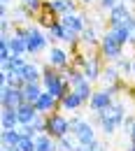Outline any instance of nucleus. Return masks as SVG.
I'll return each mask as SVG.
<instances>
[{"label": "nucleus", "instance_id": "obj_1", "mask_svg": "<svg viewBox=\"0 0 135 151\" xmlns=\"http://www.w3.org/2000/svg\"><path fill=\"white\" fill-rule=\"evenodd\" d=\"M42 86H44L47 93H51L56 100H61L63 95L72 88V86L68 84V79L61 75V70L51 68V65H44V68H42Z\"/></svg>", "mask_w": 135, "mask_h": 151}, {"label": "nucleus", "instance_id": "obj_2", "mask_svg": "<svg viewBox=\"0 0 135 151\" xmlns=\"http://www.w3.org/2000/svg\"><path fill=\"white\" fill-rule=\"evenodd\" d=\"M100 56L107 58L110 63H116L119 58L123 56V44L116 40V35L112 33V28H107L105 33H103V37H100Z\"/></svg>", "mask_w": 135, "mask_h": 151}, {"label": "nucleus", "instance_id": "obj_3", "mask_svg": "<svg viewBox=\"0 0 135 151\" xmlns=\"http://www.w3.org/2000/svg\"><path fill=\"white\" fill-rule=\"evenodd\" d=\"M116 93H119L116 86H107V88L103 86V88L93 91L91 100H89V109H91V112H107V109H112Z\"/></svg>", "mask_w": 135, "mask_h": 151}, {"label": "nucleus", "instance_id": "obj_4", "mask_svg": "<svg viewBox=\"0 0 135 151\" xmlns=\"http://www.w3.org/2000/svg\"><path fill=\"white\" fill-rule=\"evenodd\" d=\"M47 132L51 135V137H65V135H70L72 132V126H70V116H65V114L61 112H54V114H47Z\"/></svg>", "mask_w": 135, "mask_h": 151}, {"label": "nucleus", "instance_id": "obj_5", "mask_svg": "<svg viewBox=\"0 0 135 151\" xmlns=\"http://www.w3.org/2000/svg\"><path fill=\"white\" fill-rule=\"evenodd\" d=\"M28 56H38L42 51H47V44H49V37H47V33H42L38 26H28Z\"/></svg>", "mask_w": 135, "mask_h": 151}, {"label": "nucleus", "instance_id": "obj_6", "mask_svg": "<svg viewBox=\"0 0 135 151\" xmlns=\"http://www.w3.org/2000/svg\"><path fill=\"white\" fill-rule=\"evenodd\" d=\"M91 123H98L105 137H112V135L121 128V119H116L110 109H107V112H93V121H91Z\"/></svg>", "mask_w": 135, "mask_h": 151}, {"label": "nucleus", "instance_id": "obj_7", "mask_svg": "<svg viewBox=\"0 0 135 151\" xmlns=\"http://www.w3.org/2000/svg\"><path fill=\"white\" fill-rule=\"evenodd\" d=\"M0 102H2V107H12V109H17L21 102H26V98H23V91L2 84V86H0Z\"/></svg>", "mask_w": 135, "mask_h": 151}, {"label": "nucleus", "instance_id": "obj_8", "mask_svg": "<svg viewBox=\"0 0 135 151\" xmlns=\"http://www.w3.org/2000/svg\"><path fill=\"white\" fill-rule=\"evenodd\" d=\"M72 135H75L77 144H84V147H91V144L96 142V128H93L91 121H82L79 126H75V128H72Z\"/></svg>", "mask_w": 135, "mask_h": 151}, {"label": "nucleus", "instance_id": "obj_9", "mask_svg": "<svg viewBox=\"0 0 135 151\" xmlns=\"http://www.w3.org/2000/svg\"><path fill=\"white\" fill-rule=\"evenodd\" d=\"M47 65H51V68H56V70H63V68H68L70 65V54L65 51V49H61V47H49L47 49Z\"/></svg>", "mask_w": 135, "mask_h": 151}, {"label": "nucleus", "instance_id": "obj_10", "mask_svg": "<svg viewBox=\"0 0 135 151\" xmlns=\"http://www.w3.org/2000/svg\"><path fill=\"white\" fill-rule=\"evenodd\" d=\"M61 23L68 28V30H72L75 35H82L84 33V28H86V14H63L61 17Z\"/></svg>", "mask_w": 135, "mask_h": 151}, {"label": "nucleus", "instance_id": "obj_11", "mask_svg": "<svg viewBox=\"0 0 135 151\" xmlns=\"http://www.w3.org/2000/svg\"><path fill=\"white\" fill-rule=\"evenodd\" d=\"M84 105H86V102H84V100H82L72 88H70L68 93L58 100V109H61V112H77V109H82Z\"/></svg>", "mask_w": 135, "mask_h": 151}, {"label": "nucleus", "instance_id": "obj_12", "mask_svg": "<svg viewBox=\"0 0 135 151\" xmlns=\"http://www.w3.org/2000/svg\"><path fill=\"white\" fill-rule=\"evenodd\" d=\"M103 63H100V56H93L89 58V63L82 68V72H84V77L89 79V81H93V84H98L100 81V75H103Z\"/></svg>", "mask_w": 135, "mask_h": 151}, {"label": "nucleus", "instance_id": "obj_13", "mask_svg": "<svg viewBox=\"0 0 135 151\" xmlns=\"http://www.w3.org/2000/svg\"><path fill=\"white\" fill-rule=\"evenodd\" d=\"M119 81H123V77L119 72V68H116V63H110V65H105L103 68V75H100V84L107 88V86H114Z\"/></svg>", "mask_w": 135, "mask_h": 151}, {"label": "nucleus", "instance_id": "obj_14", "mask_svg": "<svg viewBox=\"0 0 135 151\" xmlns=\"http://www.w3.org/2000/svg\"><path fill=\"white\" fill-rule=\"evenodd\" d=\"M35 109H38L40 114H54V112H61V109H58V100H56L51 93H47V91L40 95V100L35 102Z\"/></svg>", "mask_w": 135, "mask_h": 151}, {"label": "nucleus", "instance_id": "obj_15", "mask_svg": "<svg viewBox=\"0 0 135 151\" xmlns=\"http://www.w3.org/2000/svg\"><path fill=\"white\" fill-rule=\"evenodd\" d=\"M131 14H133V12L128 9V5H126L123 0H121V2H116L114 7H112V9L107 12V17H110V26H116V23H123V21L128 19Z\"/></svg>", "mask_w": 135, "mask_h": 151}, {"label": "nucleus", "instance_id": "obj_16", "mask_svg": "<svg viewBox=\"0 0 135 151\" xmlns=\"http://www.w3.org/2000/svg\"><path fill=\"white\" fill-rule=\"evenodd\" d=\"M38 114H40V112L35 109V105H33V102H21L19 107H17V116H19V123H21V126L33 123Z\"/></svg>", "mask_w": 135, "mask_h": 151}, {"label": "nucleus", "instance_id": "obj_17", "mask_svg": "<svg viewBox=\"0 0 135 151\" xmlns=\"http://www.w3.org/2000/svg\"><path fill=\"white\" fill-rule=\"evenodd\" d=\"M0 126H2V130H14V128H19V116H17V109H12V107H2V114H0Z\"/></svg>", "mask_w": 135, "mask_h": 151}, {"label": "nucleus", "instance_id": "obj_18", "mask_svg": "<svg viewBox=\"0 0 135 151\" xmlns=\"http://www.w3.org/2000/svg\"><path fill=\"white\" fill-rule=\"evenodd\" d=\"M19 75L26 79V84H42V68H38L35 63H26Z\"/></svg>", "mask_w": 135, "mask_h": 151}, {"label": "nucleus", "instance_id": "obj_19", "mask_svg": "<svg viewBox=\"0 0 135 151\" xmlns=\"http://www.w3.org/2000/svg\"><path fill=\"white\" fill-rule=\"evenodd\" d=\"M35 151H58V139L49 132H40L35 137Z\"/></svg>", "mask_w": 135, "mask_h": 151}, {"label": "nucleus", "instance_id": "obj_20", "mask_svg": "<svg viewBox=\"0 0 135 151\" xmlns=\"http://www.w3.org/2000/svg\"><path fill=\"white\" fill-rule=\"evenodd\" d=\"M100 37H103V35H98V28H96V26H86L84 33L79 35V42L93 49V47H100Z\"/></svg>", "mask_w": 135, "mask_h": 151}, {"label": "nucleus", "instance_id": "obj_21", "mask_svg": "<svg viewBox=\"0 0 135 151\" xmlns=\"http://www.w3.org/2000/svg\"><path fill=\"white\" fill-rule=\"evenodd\" d=\"M21 139H23V132H21V128H14V130H2V135H0L2 147H9V149L19 147Z\"/></svg>", "mask_w": 135, "mask_h": 151}, {"label": "nucleus", "instance_id": "obj_22", "mask_svg": "<svg viewBox=\"0 0 135 151\" xmlns=\"http://www.w3.org/2000/svg\"><path fill=\"white\" fill-rule=\"evenodd\" d=\"M7 42H9V49H12L14 56H26L28 54V42H26V37H19L17 33H12Z\"/></svg>", "mask_w": 135, "mask_h": 151}, {"label": "nucleus", "instance_id": "obj_23", "mask_svg": "<svg viewBox=\"0 0 135 151\" xmlns=\"http://www.w3.org/2000/svg\"><path fill=\"white\" fill-rule=\"evenodd\" d=\"M30 17H33V12L26 7V5H17L14 9H12V21H14V26H30L28 21H30Z\"/></svg>", "mask_w": 135, "mask_h": 151}, {"label": "nucleus", "instance_id": "obj_24", "mask_svg": "<svg viewBox=\"0 0 135 151\" xmlns=\"http://www.w3.org/2000/svg\"><path fill=\"white\" fill-rule=\"evenodd\" d=\"M72 91H75V93H77L79 98H82V100L89 105V100H91V95H93V91H96V88H93V81L82 79L79 84H75V86H72Z\"/></svg>", "mask_w": 135, "mask_h": 151}, {"label": "nucleus", "instance_id": "obj_25", "mask_svg": "<svg viewBox=\"0 0 135 151\" xmlns=\"http://www.w3.org/2000/svg\"><path fill=\"white\" fill-rule=\"evenodd\" d=\"M21 91H23L26 102H33V105H35V102L40 100V95L44 93V86H42V84H26Z\"/></svg>", "mask_w": 135, "mask_h": 151}, {"label": "nucleus", "instance_id": "obj_26", "mask_svg": "<svg viewBox=\"0 0 135 151\" xmlns=\"http://www.w3.org/2000/svg\"><path fill=\"white\" fill-rule=\"evenodd\" d=\"M23 65H26L23 56H12L9 60H2L0 63V72H21Z\"/></svg>", "mask_w": 135, "mask_h": 151}, {"label": "nucleus", "instance_id": "obj_27", "mask_svg": "<svg viewBox=\"0 0 135 151\" xmlns=\"http://www.w3.org/2000/svg\"><path fill=\"white\" fill-rule=\"evenodd\" d=\"M47 37H49V42H63V37H65V26L61 23V19L54 21L47 28Z\"/></svg>", "mask_w": 135, "mask_h": 151}, {"label": "nucleus", "instance_id": "obj_28", "mask_svg": "<svg viewBox=\"0 0 135 151\" xmlns=\"http://www.w3.org/2000/svg\"><path fill=\"white\" fill-rule=\"evenodd\" d=\"M110 28H112V33L116 35V40H119L123 47H126V44H131V40H133V33H131V30H128L123 23H116V26H110Z\"/></svg>", "mask_w": 135, "mask_h": 151}, {"label": "nucleus", "instance_id": "obj_29", "mask_svg": "<svg viewBox=\"0 0 135 151\" xmlns=\"http://www.w3.org/2000/svg\"><path fill=\"white\" fill-rule=\"evenodd\" d=\"M116 68H119V72H121V77L126 79V77H131V72H133V60L126 56H121L119 60H116Z\"/></svg>", "mask_w": 135, "mask_h": 151}, {"label": "nucleus", "instance_id": "obj_30", "mask_svg": "<svg viewBox=\"0 0 135 151\" xmlns=\"http://www.w3.org/2000/svg\"><path fill=\"white\" fill-rule=\"evenodd\" d=\"M75 147H77V139H75L72 132L58 139V151H75Z\"/></svg>", "mask_w": 135, "mask_h": 151}, {"label": "nucleus", "instance_id": "obj_31", "mask_svg": "<svg viewBox=\"0 0 135 151\" xmlns=\"http://www.w3.org/2000/svg\"><path fill=\"white\" fill-rule=\"evenodd\" d=\"M110 112L114 114L116 119H121V123H123V119L128 116V107H126V102H123V100H119V102L112 105V109H110Z\"/></svg>", "mask_w": 135, "mask_h": 151}, {"label": "nucleus", "instance_id": "obj_32", "mask_svg": "<svg viewBox=\"0 0 135 151\" xmlns=\"http://www.w3.org/2000/svg\"><path fill=\"white\" fill-rule=\"evenodd\" d=\"M47 126H49V123H47V114H38L35 121H33V128L38 130V135L40 132H47Z\"/></svg>", "mask_w": 135, "mask_h": 151}, {"label": "nucleus", "instance_id": "obj_33", "mask_svg": "<svg viewBox=\"0 0 135 151\" xmlns=\"http://www.w3.org/2000/svg\"><path fill=\"white\" fill-rule=\"evenodd\" d=\"M17 149L19 151H35V137H23Z\"/></svg>", "mask_w": 135, "mask_h": 151}, {"label": "nucleus", "instance_id": "obj_34", "mask_svg": "<svg viewBox=\"0 0 135 151\" xmlns=\"http://www.w3.org/2000/svg\"><path fill=\"white\" fill-rule=\"evenodd\" d=\"M21 5H26L33 14H38L40 9H42V5H44V2H42V0H21Z\"/></svg>", "mask_w": 135, "mask_h": 151}, {"label": "nucleus", "instance_id": "obj_35", "mask_svg": "<svg viewBox=\"0 0 135 151\" xmlns=\"http://www.w3.org/2000/svg\"><path fill=\"white\" fill-rule=\"evenodd\" d=\"M133 126H135V114H128V116L123 119V123H121V128H123V132H126V135H131V130H133Z\"/></svg>", "mask_w": 135, "mask_h": 151}, {"label": "nucleus", "instance_id": "obj_36", "mask_svg": "<svg viewBox=\"0 0 135 151\" xmlns=\"http://www.w3.org/2000/svg\"><path fill=\"white\" fill-rule=\"evenodd\" d=\"M21 132H23V137H38V130L33 128V123H28V126H19Z\"/></svg>", "mask_w": 135, "mask_h": 151}, {"label": "nucleus", "instance_id": "obj_37", "mask_svg": "<svg viewBox=\"0 0 135 151\" xmlns=\"http://www.w3.org/2000/svg\"><path fill=\"white\" fill-rule=\"evenodd\" d=\"M12 23H14V21L0 19V30H2V35H9V28H12Z\"/></svg>", "mask_w": 135, "mask_h": 151}, {"label": "nucleus", "instance_id": "obj_38", "mask_svg": "<svg viewBox=\"0 0 135 151\" xmlns=\"http://www.w3.org/2000/svg\"><path fill=\"white\" fill-rule=\"evenodd\" d=\"M116 2H121V0H100V7H103V9H105V12H110V9H112V7H114Z\"/></svg>", "mask_w": 135, "mask_h": 151}, {"label": "nucleus", "instance_id": "obj_39", "mask_svg": "<svg viewBox=\"0 0 135 151\" xmlns=\"http://www.w3.org/2000/svg\"><path fill=\"white\" fill-rule=\"evenodd\" d=\"M123 26H126V28H128V30H131V33H135V14H131V17H128V19L123 21Z\"/></svg>", "mask_w": 135, "mask_h": 151}, {"label": "nucleus", "instance_id": "obj_40", "mask_svg": "<svg viewBox=\"0 0 135 151\" xmlns=\"http://www.w3.org/2000/svg\"><path fill=\"white\" fill-rule=\"evenodd\" d=\"M82 121H84V119H82L79 114H72V116H70V126H72V128H75V126H79Z\"/></svg>", "mask_w": 135, "mask_h": 151}, {"label": "nucleus", "instance_id": "obj_41", "mask_svg": "<svg viewBox=\"0 0 135 151\" xmlns=\"http://www.w3.org/2000/svg\"><path fill=\"white\" fill-rule=\"evenodd\" d=\"M0 5H2V2H0ZM0 19H9V7H7V5L0 7Z\"/></svg>", "mask_w": 135, "mask_h": 151}, {"label": "nucleus", "instance_id": "obj_42", "mask_svg": "<svg viewBox=\"0 0 135 151\" xmlns=\"http://www.w3.org/2000/svg\"><path fill=\"white\" fill-rule=\"evenodd\" d=\"M128 142H131V144H135V126H133V130H131V135H128Z\"/></svg>", "mask_w": 135, "mask_h": 151}, {"label": "nucleus", "instance_id": "obj_43", "mask_svg": "<svg viewBox=\"0 0 135 151\" xmlns=\"http://www.w3.org/2000/svg\"><path fill=\"white\" fill-rule=\"evenodd\" d=\"M75 151H89V147H84V144H77V147H75Z\"/></svg>", "mask_w": 135, "mask_h": 151}, {"label": "nucleus", "instance_id": "obj_44", "mask_svg": "<svg viewBox=\"0 0 135 151\" xmlns=\"http://www.w3.org/2000/svg\"><path fill=\"white\" fill-rule=\"evenodd\" d=\"M79 2H82V5H86V7H89V5H93V2H96V0H79Z\"/></svg>", "mask_w": 135, "mask_h": 151}, {"label": "nucleus", "instance_id": "obj_45", "mask_svg": "<svg viewBox=\"0 0 135 151\" xmlns=\"http://www.w3.org/2000/svg\"><path fill=\"white\" fill-rule=\"evenodd\" d=\"M131 79L135 81V58H133V72H131Z\"/></svg>", "mask_w": 135, "mask_h": 151}, {"label": "nucleus", "instance_id": "obj_46", "mask_svg": "<svg viewBox=\"0 0 135 151\" xmlns=\"http://www.w3.org/2000/svg\"><path fill=\"white\" fill-rule=\"evenodd\" d=\"M0 2H2V5H9V2H12V0H0Z\"/></svg>", "mask_w": 135, "mask_h": 151}, {"label": "nucleus", "instance_id": "obj_47", "mask_svg": "<svg viewBox=\"0 0 135 151\" xmlns=\"http://www.w3.org/2000/svg\"><path fill=\"white\" fill-rule=\"evenodd\" d=\"M128 151H135V144H131V147H128Z\"/></svg>", "mask_w": 135, "mask_h": 151}, {"label": "nucleus", "instance_id": "obj_48", "mask_svg": "<svg viewBox=\"0 0 135 151\" xmlns=\"http://www.w3.org/2000/svg\"><path fill=\"white\" fill-rule=\"evenodd\" d=\"M128 2H131V5H133V7H135V0H128Z\"/></svg>", "mask_w": 135, "mask_h": 151}]
</instances>
